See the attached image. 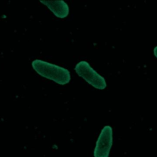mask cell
Masks as SVG:
<instances>
[{
  "label": "cell",
  "instance_id": "3957f363",
  "mask_svg": "<svg viewBox=\"0 0 157 157\" xmlns=\"http://www.w3.org/2000/svg\"><path fill=\"white\" fill-rule=\"evenodd\" d=\"M113 144V130L106 125L101 130L94 150V157H109Z\"/></svg>",
  "mask_w": 157,
  "mask_h": 157
},
{
  "label": "cell",
  "instance_id": "7a4b0ae2",
  "mask_svg": "<svg viewBox=\"0 0 157 157\" xmlns=\"http://www.w3.org/2000/svg\"><path fill=\"white\" fill-rule=\"evenodd\" d=\"M75 70L79 76L96 88L102 90L106 87L105 78L96 72L87 61H79L75 65Z\"/></svg>",
  "mask_w": 157,
  "mask_h": 157
},
{
  "label": "cell",
  "instance_id": "6da1fadb",
  "mask_svg": "<svg viewBox=\"0 0 157 157\" xmlns=\"http://www.w3.org/2000/svg\"><path fill=\"white\" fill-rule=\"evenodd\" d=\"M32 66L39 75L58 84H66L71 80L70 72L64 67L39 59H34Z\"/></svg>",
  "mask_w": 157,
  "mask_h": 157
},
{
  "label": "cell",
  "instance_id": "277c9868",
  "mask_svg": "<svg viewBox=\"0 0 157 157\" xmlns=\"http://www.w3.org/2000/svg\"><path fill=\"white\" fill-rule=\"evenodd\" d=\"M40 2L47 6L58 17L64 18L69 13V6L64 1H40Z\"/></svg>",
  "mask_w": 157,
  "mask_h": 157
}]
</instances>
